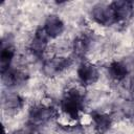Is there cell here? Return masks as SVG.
Here are the masks:
<instances>
[{"label": "cell", "instance_id": "obj_13", "mask_svg": "<svg viewBox=\"0 0 134 134\" xmlns=\"http://www.w3.org/2000/svg\"><path fill=\"white\" fill-rule=\"evenodd\" d=\"M89 48V39L85 36L77 37L73 42V52L76 57H84Z\"/></svg>", "mask_w": 134, "mask_h": 134}, {"label": "cell", "instance_id": "obj_6", "mask_svg": "<svg viewBox=\"0 0 134 134\" xmlns=\"http://www.w3.org/2000/svg\"><path fill=\"white\" fill-rule=\"evenodd\" d=\"M48 39L49 37L47 36V34L45 32L44 28H39L36 34H35V37L32 39V41L30 42V50L31 52L37 55V57H41L47 46V43H48Z\"/></svg>", "mask_w": 134, "mask_h": 134}, {"label": "cell", "instance_id": "obj_4", "mask_svg": "<svg viewBox=\"0 0 134 134\" xmlns=\"http://www.w3.org/2000/svg\"><path fill=\"white\" fill-rule=\"evenodd\" d=\"M92 17L98 24L104 25V26H109L117 22L114 12L110 5L98 4L94 6L92 9Z\"/></svg>", "mask_w": 134, "mask_h": 134}, {"label": "cell", "instance_id": "obj_12", "mask_svg": "<svg viewBox=\"0 0 134 134\" xmlns=\"http://www.w3.org/2000/svg\"><path fill=\"white\" fill-rule=\"evenodd\" d=\"M109 74L115 81H121L128 75V68L120 62H113L109 67Z\"/></svg>", "mask_w": 134, "mask_h": 134}, {"label": "cell", "instance_id": "obj_10", "mask_svg": "<svg viewBox=\"0 0 134 134\" xmlns=\"http://www.w3.org/2000/svg\"><path fill=\"white\" fill-rule=\"evenodd\" d=\"M2 79L7 86H17L23 83L26 79V74L18 69H8L6 72L2 73Z\"/></svg>", "mask_w": 134, "mask_h": 134}, {"label": "cell", "instance_id": "obj_1", "mask_svg": "<svg viewBox=\"0 0 134 134\" xmlns=\"http://www.w3.org/2000/svg\"><path fill=\"white\" fill-rule=\"evenodd\" d=\"M83 106L84 96L79 90L69 89L64 93L61 100V108L70 118H77L79 113L83 109Z\"/></svg>", "mask_w": 134, "mask_h": 134}, {"label": "cell", "instance_id": "obj_2", "mask_svg": "<svg viewBox=\"0 0 134 134\" xmlns=\"http://www.w3.org/2000/svg\"><path fill=\"white\" fill-rule=\"evenodd\" d=\"M53 114H54V111L51 107L41 105V104L35 105L29 110V115H28L29 125H31L34 127L41 126V125L47 122L48 120H50L51 117L53 116Z\"/></svg>", "mask_w": 134, "mask_h": 134}, {"label": "cell", "instance_id": "obj_8", "mask_svg": "<svg viewBox=\"0 0 134 134\" xmlns=\"http://www.w3.org/2000/svg\"><path fill=\"white\" fill-rule=\"evenodd\" d=\"M44 30L49 39L59 37L64 30V23L58 16H49L44 24Z\"/></svg>", "mask_w": 134, "mask_h": 134}, {"label": "cell", "instance_id": "obj_5", "mask_svg": "<svg viewBox=\"0 0 134 134\" xmlns=\"http://www.w3.org/2000/svg\"><path fill=\"white\" fill-rule=\"evenodd\" d=\"M77 75L82 84L92 85L98 80L97 68L90 63H83L77 69Z\"/></svg>", "mask_w": 134, "mask_h": 134}, {"label": "cell", "instance_id": "obj_11", "mask_svg": "<svg viewBox=\"0 0 134 134\" xmlns=\"http://www.w3.org/2000/svg\"><path fill=\"white\" fill-rule=\"evenodd\" d=\"M91 116H92V120L94 122V128H95L96 132H98L99 134L105 133L111 127V118L109 115H107L105 113L93 112L91 114Z\"/></svg>", "mask_w": 134, "mask_h": 134}, {"label": "cell", "instance_id": "obj_15", "mask_svg": "<svg viewBox=\"0 0 134 134\" xmlns=\"http://www.w3.org/2000/svg\"><path fill=\"white\" fill-rule=\"evenodd\" d=\"M15 134H39V132L37 131V127H34L31 125H29L26 128H23L17 132H15Z\"/></svg>", "mask_w": 134, "mask_h": 134}, {"label": "cell", "instance_id": "obj_7", "mask_svg": "<svg viewBox=\"0 0 134 134\" xmlns=\"http://www.w3.org/2000/svg\"><path fill=\"white\" fill-rule=\"evenodd\" d=\"M117 21L129 19L133 14V6L130 1H114L110 4Z\"/></svg>", "mask_w": 134, "mask_h": 134}, {"label": "cell", "instance_id": "obj_9", "mask_svg": "<svg viewBox=\"0 0 134 134\" xmlns=\"http://www.w3.org/2000/svg\"><path fill=\"white\" fill-rule=\"evenodd\" d=\"M15 55V48L9 43L2 42V48H1V54H0V65H1V73L6 72L9 67L10 63L13 61V58Z\"/></svg>", "mask_w": 134, "mask_h": 134}, {"label": "cell", "instance_id": "obj_3", "mask_svg": "<svg viewBox=\"0 0 134 134\" xmlns=\"http://www.w3.org/2000/svg\"><path fill=\"white\" fill-rule=\"evenodd\" d=\"M71 65V60L65 57H54L47 60L43 65V72L47 76H54Z\"/></svg>", "mask_w": 134, "mask_h": 134}, {"label": "cell", "instance_id": "obj_14", "mask_svg": "<svg viewBox=\"0 0 134 134\" xmlns=\"http://www.w3.org/2000/svg\"><path fill=\"white\" fill-rule=\"evenodd\" d=\"M3 103H4L5 109L9 111H16L22 107L23 99L18 94H9V95H6Z\"/></svg>", "mask_w": 134, "mask_h": 134}]
</instances>
